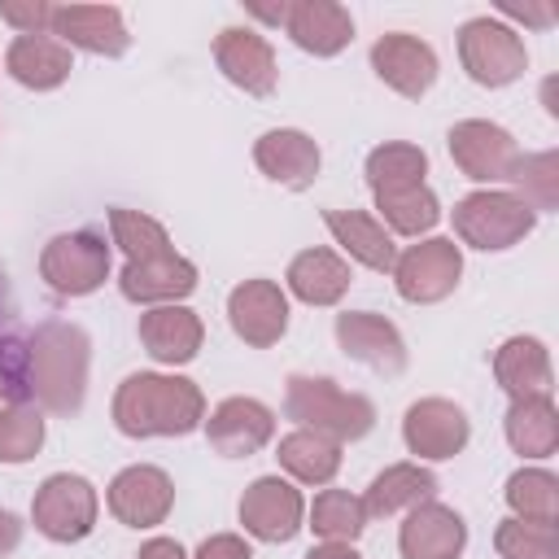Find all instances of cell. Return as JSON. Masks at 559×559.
Masks as SVG:
<instances>
[{"label":"cell","instance_id":"44","mask_svg":"<svg viewBox=\"0 0 559 559\" xmlns=\"http://www.w3.org/2000/svg\"><path fill=\"white\" fill-rule=\"evenodd\" d=\"M306 559H362L354 546H345V542H323V546H314Z\"/></svg>","mask_w":559,"mask_h":559},{"label":"cell","instance_id":"31","mask_svg":"<svg viewBox=\"0 0 559 559\" xmlns=\"http://www.w3.org/2000/svg\"><path fill=\"white\" fill-rule=\"evenodd\" d=\"M424 175H428V157L415 144L393 140V144H380V148L367 153V183H371V192L415 188V183H424Z\"/></svg>","mask_w":559,"mask_h":559},{"label":"cell","instance_id":"17","mask_svg":"<svg viewBox=\"0 0 559 559\" xmlns=\"http://www.w3.org/2000/svg\"><path fill=\"white\" fill-rule=\"evenodd\" d=\"M214 61L218 70L227 74V83H236L240 92L249 96H271L275 92V79H280V66H275V48L249 31V26H227L218 31L214 39Z\"/></svg>","mask_w":559,"mask_h":559},{"label":"cell","instance_id":"33","mask_svg":"<svg viewBox=\"0 0 559 559\" xmlns=\"http://www.w3.org/2000/svg\"><path fill=\"white\" fill-rule=\"evenodd\" d=\"M109 231H114V245L127 253V262H153V258H170L175 245L166 236V227L140 210H122L114 205L109 210Z\"/></svg>","mask_w":559,"mask_h":559},{"label":"cell","instance_id":"19","mask_svg":"<svg viewBox=\"0 0 559 559\" xmlns=\"http://www.w3.org/2000/svg\"><path fill=\"white\" fill-rule=\"evenodd\" d=\"M402 559H459L467 546V524L445 502H419L411 507L402 533H397Z\"/></svg>","mask_w":559,"mask_h":559},{"label":"cell","instance_id":"27","mask_svg":"<svg viewBox=\"0 0 559 559\" xmlns=\"http://www.w3.org/2000/svg\"><path fill=\"white\" fill-rule=\"evenodd\" d=\"M437 493V476L419 463H393L384 467L371 485H367V498H362V511L367 520H389L397 511H411L419 502H428Z\"/></svg>","mask_w":559,"mask_h":559},{"label":"cell","instance_id":"25","mask_svg":"<svg viewBox=\"0 0 559 559\" xmlns=\"http://www.w3.org/2000/svg\"><path fill=\"white\" fill-rule=\"evenodd\" d=\"M323 223H328V231L336 236V245H341L354 262H362L367 271H393L397 245H393V236L384 231L380 218H371V214H362V210H328Z\"/></svg>","mask_w":559,"mask_h":559},{"label":"cell","instance_id":"34","mask_svg":"<svg viewBox=\"0 0 559 559\" xmlns=\"http://www.w3.org/2000/svg\"><path fill=\"white\" fill-rule=\"evenodd\" d=\"M507 507L515 511V520L555 524L559 520V480L542 467H520L507 480Z\"/></svg>","mask_w":559,"mask_h":559},{"label":"cell","instance_id":"8","mask_svg":"<svg viewBox=\"0 0 559 559\" xmlns=\"http://www.w3.org/2000/svg\"><path fill=\"white\" fill-rule=\"evenodd\" d=\"M459 275H463V253L454 240L445 236H432V240H419V245H406L393 262V284L406 301L415 306H432V301H445L454 288H459Z\"/></svg>","mask_w":559,"mask_h":559},{"label":"cell","instance_id":"29","mask_svg":"<svg viewBox=\"0 0 559 559\" xmlns=\"http://www.w3.org/2000/svg\"><path fill=\"white\" fill-rule=\"evenodd\" d=\"M493 376H498L502 393H511V397L550 393V354L537 336H511L493 354Z\"/></svg>","mask_w":559,"mask_h":559},{"label":"cell","instance_id":"16","mask_svg":"<svg viewBox=\"0 0 559 559\" xmlns=\"http://www.w3.org/2000/svg\"><path fill=\"white\" fill-rule=\"evenodd\" d=\"M402 437H406V450L419 459H454L467 445L472 424L450 397H419L402 419Z\"/></svg>","mask_w":559,"mask_h":559},{"label":"cell","instance_id":"6","mask_svg":"<svg viewBox=\"0 0 559 559\" xmlns=\"http://www.w3.org/2000/svg\"><path fill=\"white\" fill-rule=\"evenodd\" d=\"M459 61H463L472 83L507 87V83H515L524 74L528 52H524V39L511 26H502L493 17H472L459 31Z\"/></svg>","mask_w":559,"mask_h":559},{"label":"cell","instance_id":"32","mask_svg":"<svg viewBox=\"0 0 559 559\" xmlns=\"http://www.w3.org/2000/svg\"><path fill=\"white\" fill-rule=\"evenodd\" d=\"M376 210L384 214L389 231H397V236H419V231H432V227H437V218H441L437 192H432L428 183L397 188V192H376Z\"/></svg>","mask_w":559,"mask_h":559},{"label":"cell","instance_id":"10","mask_svg":"<svg viewBox=\"0 0 559 559\" xmlns=\"http://www.w3.org/2000/svg\"><path fill=\"white\" fill-rule=\"evenodd\" d=\"M109 511L118 524L127 528H153L170 515L175 507V485L162 467L153 463H135V467H122L114 480H109V493H105Z\"/></svg>","mask_w":559,"mask_h":559},{"label":"cell","instance_id":"18","mask_svg":"<svg viewBox=\"0 0 559 559\" xmlns=\"http://www.w3.org/2000/svg\"><path fill=\"white\" fill-rule=\"evenodd\" d=\"M205 437L223 459H249L275 437V415L258 397H227L205 419Z\"/></svg>","mask_w":559,"mask_h":559},{"label":"cell","instance_id":"20","mask_svg":"<svg viewBox=\"0 0 559 559\" xmlns=\"http://www.w3.org/2000/svg\"><path fill=\"white\" fill-rule=\"evenodd\" d=\"M253 162L258 170L280 183V188H293V192H306L314 179H319V144L306 135V131H293V127H280V131H266L258 144H253Z\"/></svg>","mask_w":559,"mask_h":559},{"label":"cell","instance_id":"22","mask_svg":"<svg viewBox=\"0 0 559 559\" xmlns=\"http://www.w3.org/2000/svg\"><path fill=\"white\" fill-rule=\"evenodd\" d=\"M118 288L127 301L135 306H179L192 288H197V266L179 253L170 258H153V262H127L118 275Z\"/></svg>","mask_w":559,"mask_h":559},{"label":"cell","instance_id":"3","mask_svg":"<svg viewBox=\"0 0 559 559\" xmlns=\"http://www.w3.org/2000/svg\"><path fill=\"white\" fill-rule=\"evenodd\" d=\"M284 415L332 441H358L376 428V406L362 393H345L328 376H288Z\"/></svg>","mask_w":559,"mask_h":559},{"label":"cell","instance_id":"15","mask_svg":"<svg viewBox=\"0 0 559 559\" xmlns=\"http://www.w3.org/2000/svg\"><path fill=\"white\" fill-rule=\"evenodd\" d=\"M336 345L345 349V358L380 371V376H397L406 367V341L402 332L371 310H345L336 314Z\"/></svg>","mask_w":559,"mask_h":559},{"label":"cell","instance_id":"21","mask_svg":"<svg viewBox=\"0 0 559 559\" xmlns=\"http://www.w3.org/2000/svg\"><path fill=\"white\" fill-rule=\"evenodd\" d=\"M284 31L301 52L336 57L354 39V17L336 0H293L284 13Z\"/></svg>","mask_w":559,"mask_h":559},{"label":"cell","instance_id":"43","mask_svg":"<svg viewBox=\"0 0 559 559\" xmlns=\"http://www.w3.org/2000/svg\"><path fill=\"white\" fill-rule=\"evenodd\" d=\"M22 546V520L13 511H0V555H13Z\"/></svg>","mask_w":559,"mask_h":559},{"label":"cell","instance_id":"40","mask_svg":"<svg viewBox=\"0 0 559 559\" xmlns=\"http://www.w3.org/2000/svg\"><path fill=\"white\" fill-rule=\"evenodd\" d=\"M0 22L17 26V35H48L52 4L48 0H0Z\"/></svg>","mask_w":559,"mask_h":559},{"label":"cell","instance_id":"5","mask_svg":"<svg viewBox=\"0 0 559 559\" xmlns=\"http://www.w3.org/2000/svg\"><path fill=\"white\" fill-rule=\"evenodd\" d=\"M39 275L61 297L96 293L105 284V275H109V245H105V236L92 231V227L52 236L44 245V253H39Z\"/></svg>","mask_w":559,"mask_h":559},{"label":"cell","instance_id":"36","mask_svg":"<svg viewBox=\"0 0 559 559\" xmlns=\"http://www.w3.org/2000/svg\"><path fill=\"white\" fill-rule=\"evenodd\" d=\"M44 445V411L31 402L0 406V463H26Z\"/></svg>","mask_w":559,"mask_h":559},{"label":"cell","instance_id":"39","mask_svg":"<svg viewBox=\"0 0 559 559\" xmlns=\"http://www.w3.org/2000/svg\"><path fill=\"white\" fill-rule=\"evenodd\" d=\"M22 345H26V332L17 328V297H13L9 271L0 266V376L13 384V402H22Z\"/></svg>","mask_w":559,"mask_h":559},{"label":"cell","instance_id":"35","mask_svg":"<svg viewBox=\"0 0 559 559\" xmlns=\"http://www.w3.org/2000/svg\"><path fill=\"white\" fill-rule=\"evenodd\" d=\"M310 528L323 537V542H345L354 546L358 533L367 528V511H362V498H354L349 489H323L310 507Z\"/></svg>","mask_w":559,"mask_h":559},{"label":"cell","instance_id":"11","mask_svg":"<svg viewBox=\"0 0 559 559\" xmlns=\"http://www.w3.org/2000/svg\"><path fill=\"white\" fill-rule=\"evenodd\" d=\"M301 515H306V502H301L297 485H288L280 476H258L240 498L245 533H253L258 542H271V546L293 542L301 528Z\"/></svg>","mask_w":559,"mask_h":559},{"label":"cell","instance_id":"26","mask_svg":"<svg viewBox=\"0 0 559 559\" xmlns=\"http://www.w3.org/2000/svg\"><path fill=\"white\" fill-rule=\"evenodd\" d=\"M288 293L306 306H336L349 288V262L332 249H301L288 262Z\"/></svg>","mask_w":559,"mask_h":559},{"label":"cell","instance_id":"23","mask_svg":"<svg viewBox=\"0 0 559 559\" xmlns=\"http://www.w3.org/2000/svg\"><path fill=\"white\" fill-rule=\"evenodd\" d=\"M201 341H205V328L188 306H153L140 314V345L166 367L192 362Z\"/></svg>","mask_w":559,"mask_h":559},{"label":"cell","instance_id":"12","mask_svg":"<svg viewBox=\"0 0 559 559\" xmlns=\"http://www.w3.org/2000/svg\"><path fill=\"white\" fill-rule=\"evenodd\" d=\"M52 39L96 57H122L131 48L122 9L114 4H52Z\"/></svg>","mask_w":559,"mask_h":559},{"label":"cell","instance_id":"41","mask_svg":"<svg viewBox=\"0 0 559 559\" xmlns=\"http://www.w3.org/2000/svg\"><path fill=\"white\" fill-rule=\"evenodd\" d=\"M197 559H253V550L236 533H214V537H205L197 546Z\"/></svg>","mask_w":559,"mask_h":559},{"label":"cell","instance_id":"1","mask_svg":"<svg viewBox=\"0 0 559 559\" xmlns=\"http://www.w3.org/2000/svg\"><path fill=\"white\" fill-rule=\"evenodd\" d=\"M92 341L79 323L44 319L22 345V402L48 415H79L87 393Z\"/></svg>","mask_w":559,"mask_h":559},{"label":"cell","instance_id":"37","mask_svg":"<svg viewBox=\"0 0 559 559\" xmlns=\"http://www.w3.org/2000/svg\"><path fill=\"white\" fill-rule=\"evenodd\" d=\"M507 183H515L520 188L515 197H524L533 210H555L559 205V157L555 153H520Z\"/></svg>","mask_w":559,"mask_h":559},{"label":"cell","instance_id":"46","mask_svg":"<svg viewBox=\"0 0 559 559\" xmlns=\"http://www.w3.org/2000/svg\"><path fill=\"white\" fill-rule=\"evenodd\" d=\"M511 17H524V22H550V9H507Z\"/></svg>","mask_w":559,"mask_h":559},{"label":"cell","instance_id":"30","mask_svg":"<svg viewBox=\"0 0 559 559\" xmlns=\"http://www.w3.org/2000/svg\"><path fill=\"white\" fill-rule=\"evenodd\" d=\"M280 467L301 480V485H328L336 472H341V441L323 437V432H310V428H297L280 441Z\"/></svg>","mask_w":559,"mask_h":559},{"label":"cell","instance_id":"38","mask_svg":"<svg viewBox=\"0 0 559 559\" xmlns=\"http://www.w3.org/2000/svg\"><path fill=\"white\" fill-rule=\"evenodd\" d=\"M498 559H559V533L555 524H528V520H502L493 528Z\"/></svg>","mask_w":559,"mask_h":559},{"label":"cell","instance_id":"9","mask_svg":"<svg viewBox=\"0 0 559 559\" xmlns=\"http://www.w3.org/2000/svg\"><path fill=\"white\" fill-rule=\"evenodd\" d=\"M445 144H450L454 166H459L467 179H476V183L511 179V170H515V162H520V148H515L511 131L498 127V122H485V118H463V122H454L450 135H445Z\"/></svg>","mask_w":559,"mask_h":559},{"label":"cell","instance_id":"14","mask_svg":"<svg viewBox=\"0 0 559 559\" xmlns=\"http://www.w3.org/2000/svg\"><path fill=\"white\" fill-rule=\"evenodd\" d=\"M371 70L380 74V83H389L397 96L419 100L432 83H437V52L406 31H389L371 44Z\"/></svg>","mask_w":559,"mask_h":559},{"label":"cell","instance_id":"2","mask_svg":"<svg viewBox=\"0 0 559 559\" xmlns=\"http://www.w3.org/2000/svg\"><path fill=\"white\" fill-rule=\"evenodd\" d=\"M205 419V393L183 376L135 371L114 393V428L122 437H188Z\"/></svg>","mask_w":559,"mask_h":559},{"label":"cell","instance_id":"24","mask_svg":"<svg viewBox=\"0 0 559 559\" xmlns=\"http://www.w3.org/2000/svg\"><path fill=\"white\" fill-rule=\"evenodd\" d=\"M4 70L31 92H52L70 79L74 61H70V48L52 35H17L4 52Z\"/></svg>","mask_w":559,"mask_h":559},{"label":"cell","instance_id":"4","mask_svg":"<svg viewBox=\"0 0 559 559\" xmlns=\"http://www.w3.org/2000/svg\"><path fill=\"white\" fill-rule=\"evenodd\" d=\"M537 223V210L515 197V192H498V188H480V192H467L459 205H454V231L463 245L472 249H511L520 245Z\"/></svg>","mask_w":559,"mask_h":559},{"label":"cell","instance_id":"28","mask_svg":"<svg viewBox=\"0 0 559 559\" xmlns=\"http://www.w3.org/2000/svg\"><path fill=\"white\" fill-rule=\"evenodd\" d=\"M507 441L515 454L524 459H550L559 450V411L550 402V393H533V397H511L507 411Z\"/></svg>","mask_w":559,"mask_h":559},{"label":"cell","instance_id":"45","mask_svg":"<svg viewBox=\"0 0 559 559\" xmlns=\"http://www.w3.org/2000/svg\"><path fill=\"white\" fill-rule=\"evenodd\" d=\"M249 13H253V17H262V22H280V26H284L288 4H249Z\"/></svg>","mask_w":559,"mask_h":559},{"label":"cell","instance_id":"13","mask_svg":"<svg viewBox=\"0 0 559 559\" xmlns=\"http://www.w3.org/2000/svg\"><path fill=\"white\" fill-rule=\"evenodd\" d=\"M227 319H231V332L245 345L266 349L288 328V297H284V288L275 280H245L227 297Z\"/></svg>","mask_w":559,"mask_h":559},{"label":"cell","instance_id":"7","mask_svg":"<svg viewBox=\"0 0 559 559\" xmlns=\"http://www.w3.org/2000/svg\"><path fill=\"white\" fill-rule=\"evenodd\" d=\"M96 489L83 480V476H70V472H57L48 476L35 498H31V520L35 528L48 537V542H83L92 528H96Z\"/></svg>","mask_w":559,"mask_h":559},{"label":"cell","instance_id":"42","mask_svg":"<svg viewBox=\"0 0 559 559\" xmlns=\"http://www.w3.org/2000/svg\"><path fill=\"white\" fill-rule=\"evenodd\" d=\"M135 559H188V555H183V546H179L175 537H153V542L140 546Z\"/></svg>","mask_w":559,"mask_h":559}]
</instances>
